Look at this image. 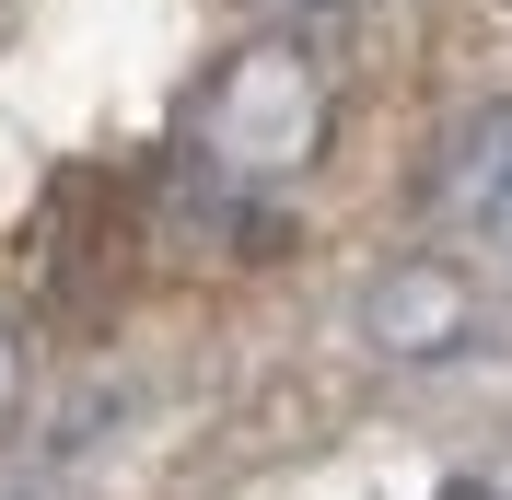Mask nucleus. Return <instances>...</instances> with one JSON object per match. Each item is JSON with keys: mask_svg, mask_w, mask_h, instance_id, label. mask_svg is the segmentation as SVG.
<instances>
[{"mask_svg": "<svg viewBox=\"0 0 512 500\" xmlns=\"http://www.w3.org/2000/svg\"><path fill=\"white\" fill-rule=\"evenodd\" d=\"M419 198H431V221H454V233H512V105L454 117L443 152H431V175H419Z\"/></svg>", "mask_w": 512, "mask_h": 500, "instance_id": "2", "label": "nucleus"}, {"mask_svg": "<svg viewBox=\"0 0 512 500\" xmlns=\"http://www.w3.org/2000/svg\"><path fill=\"white\" fill-rule=\"evenodd\" d=\"M361 326H373L396 361H454V349H466V326H478V291L454 280L443 256H396V268L361 291Z\"/></svg>", "mask_w": 512, "mask_h": 500, "instance_id": "3", "label": "nucleus"}, {"mask_svg": "<svg viewBox=\"0 0 512 500\" xmlns=\"http://www.w3.org/2000/svg\"><path fill=\"white\" fill-rule=\"evenodd\" d=\"M12 419H24V338H12V314H0V442H12Z\"/></svg>", "mask_w": 512, "mask_h": 500, "instance_id": "4", "label": "nucleus"}, {"mask_svg": "<svg viewBox=\"0 0 512 500\" xmlns=\"http://www.w3.org/2000/svg\"><path fill=\"white\" fill-rule=\"evenodd\" d=\"M326 152V70L303 35H245L187 105V175L210 187V221L268 210L280 187H303Z\"/></svg>", "mask_w": 512, "mask_h": 500, "instance_id": "1", "label": "nucleus"}, {"mask_svg": "<svg viewBox=\"0 0 512 500\" xmlns=\"http://www.w3.org/2000/svg\"><path fill=\"white\" fill-rule=\"evenodd\" d=\"M454 500H512V454H501V466H489V477H466V489H454Z\"/></svg>", "mask_w": 512, "mask_h": 500, "instance_id": "5", "label": "nucleus"}, {"mask_svg": "<svg viewBox=\"0 0 512 500\" xmlns=\"http://www.w3.org/2000/svg\"><path fill=\"white\" fill-rule=\"evenodd\" d=\"M501 245H512V233H501Z\"/></svg>", "mask_w": 512, "mask_h": 500, "instance_id": "6", "label": "nucleus"}]
</instances>
